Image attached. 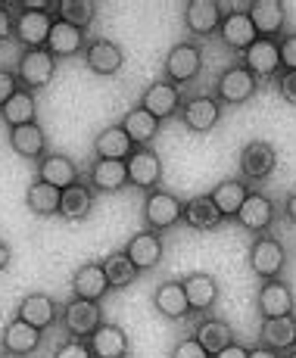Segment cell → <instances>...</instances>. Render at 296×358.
Here are the masks:
<instances>
[{"label": "cell", "instance_id": "obj_1", "mask_svg": "<svg viewBox=\"0 0 296 358\" xmlns=\"http://www.w3.org/2000/svg\"><path fill=\"white\" fill-rule=\"evenodd\" d=\"M199 69H203V47L197 41H178L162 59V81L175 87L190 85V81H197Z\"/></svg>", "mask_w": 296, "mask_h": 358}, {"label": "cell", "instance_id": "obj_2", "mask_svg": "<svg viewBox=\"0 0 296 358\" xmlns=\"http://www.w3.org/2000/svg\"><path fill=\"white\" fill-rule=\"evenodd\" d=\"M237 169H240V181L244 184H262L278 169V150L268 141L244 143V150L237 156Z\"/></svg>", "mask_w": 296, "mask_h": 358}, {"label": "cell", "instance_id": "obj_3", "mask_svg": "<svg viewBox=\"0 0 296 358\" xmlns=\"http://www.w3.org/2000/svg\"><path fill=\"white\" fill-rule=\"evenodd\" d=\"M250 271L256 274L259 280H272V278H281L287 268V250L274 234H259L250 246Z\"/></svg>", "mask_w": 296, "mask_h": 358}, {"label": "cell", "instance_id": "obj_4", "mask_svg": "<svg viewBox=\"0 0 296 358\" xmlns=\"http://www.w3.org/2000/svg\"><path fill=\"white\" fill-rule=\"evenodd\" d=\"M59 324L69 334V340H87L100 324H103V312L100 302H87V299H69L66 306H59Z\"/></svg>", "mask_w": 296, "mask_h": 358}, {"label": "cell", "instance_id": "obj_5", "mask_svg": "<svg viewBox=\"0 0 296 358\" xmlns=\"http://www.w3.org/2000/svg\"><path fill=\"white\" fill-rule=\"evenodd\" d=\"M212 91H216L218 106H240V103H246V100L256 97L259 81L253 78V75L246 72L240 63H234V66H228L216 78V87H212Z\"/></svg>", "mask_w": 296, "mask_h": 358}, {"label": "cell", "instance_id": "obj_6", "mask_svg": "<svg viewBox=\"0 0 296 358\" xmlns=\"http://www.w3.org/2000/svg\"><path fill=\"white\" fill-rule=\"evenodd\" d=\"M53 75H57V59L44 47L41 50H22V57L16 63V81L22 91H41L53 81Z\"/></svg>", "mask_w": 296, "mask_h": 358}, {"label": "cell", "instance_id": "obj_7", "mask_svg": "<svg viewBox=\"0 0 296 358\" xmlns=\"http://www.w3.org/2000/svg\"><path fill=\"white\" fill-rule=\"evenodd\" d=\"M256 312L262 315V321L268 318H287L296 312V296L293 287L284 278H272L262 280L256 290Z\"/></svg>", "mask_w": 296, "mask_h": 358}, {"label": "cell", "instance_id": "obj_8", "mask_svg": "<svg viewBox=\"0 0 296 358\" xmlns=\"http://www.w3.org/2000/svg\"><path fill=\"white\" fill-rule=\"evenodd\" d=\"M181 199L175 194H169V190H150L147 199H143V224H147V231H169L175 228L178 222H181Z\"/></svg>", "mask_w": 296, "mask_h": 358}, {"label": "cell", "instance_id": "obj_9", "mask_svg": "<svg viewBox=\"0 0 296 358\" xmlns=\"http://www.w3.org/2000/svg\"><path fill=\"white\" fill-rule=\"evenodd\" d=\"M240 66L253 75L256 81H274L281 75V57H278V41L256 38L244 53H240Z\"/></svg>", "mask_w": 296, "mask_h": 358}, {"label": "cell", "instance_id": "obj_10", "mask_svg": "<svg viewBox=\"0 0 296 358\" xmlns=\"http://www.w3.org/2000/svg\"><path fill=\"white\" fill-rule=\"evenodd\" d=\"M128 169V184L137 190H160L162 184V159L156 150L150 147H134V153L125 159Z\"/></svg>", "mask_w": 296, "mask_h": 358}, {"label": "cell", "instance_id": "obj_11", "mask_svg": "<svg viewBox=\"0 0 296 358\" xmlns=\"http://www.w3.org/2000/svg\"><path fill=\"white\" fill-rule=\"evenodd\" d=\"M274 215H278V206H274L272 196L259 194V190H250V196L244 199V206L237 209V215H234V222L240 224L244 231L250 234H268V228L274 224Z\"/></svg>", "mask_w": 296, "mask_h": 358}, {"label": "cell", "instance_id": "obj_12", "mask_svg": "<svg viewBox=\"0 0 296 358\" xmlns=\"http://www.w3.org/2000/svg\"><path fill=\"white\" fill-rule=\"evenodd\" d=\"M53 13H38V10H22L13 16V38L25 47V50H41L47 47V34L53 29Z\"/></svg>", "mask_w": 296, "mask_h": 358}, {"label": "cell", "instance_id": "obj_13", "mask_svg": "<svg viewBox=\"0 0 296 358\" xmlns=\"http://www.w3.org/2000/svg\"><path fill=\"white\" fill-rule=\"evenodd\" d=\"M181 122H184V128L194 131V134H209V131L222 122V106H218V100L209 97V94H197V97L181 103Z\"/></svg>", "mask_w": 296, "mask_h": 358}, {"label": "cell", "instance_id": "obj_14", "mask_svg": "<svg viewBox=\"0 0 296 358\" xmlns=\"http://www.w3.org/2000/svg\"><path fill=\"white\" fill-rule=\"evenodd\" d=\"M181 87H175V85H169V81H153V85H147L143 87V94H141V103L137 106L143 109V113H150L156 122H162V119H171V115L181 109Z\"/></svg>", "mask_w": 296, "mask_h": 358}, {"label": "cell", "instance_id": "obj_15", "mask_svg": "<svg viewBox=\"0 0 296 358\" xmlns=\"http://www.w3.org/2000/svg\"><path fill=\"white\" fill-rule=\"evenodd\" d=\"M253 29H256V38H268V41H278L284 34V25H287V6L281 0H253L250 10Z\"/></svg>", "mask_w": 296, "mask_h": 358}, {"label": "cell", "instance_id": "obj_16", "mask_svg": "<svg viewBox=\"0 0 296 358\" xmlns=\"http://www.w3.org/2000/svg\"><path fill=\"white\" fill-rule=\"evenodd\" d=\"M85 66L91 69L94 75L113 78V75H119V69L125 66V50H122L115 41L97 38V41H91V44H85Z\"/></svg>", "mask_w": 296, "mask_h": 358}, {"label": "cell", "instance_id": "obj_17", "mask_svg": "<svg viewBox=\"0 0 296 358\" xmlns=\"http://www.w3.org/2000/svg\"><path fill=\"white\" fill-rule=\"evenodd\" d=\"M16 318L44 334L47 327H53L59 321V306H57V299H53V296H47V293H29V296H22V299H19Z\"/></svg>", "mask_w": 296, "mask_h": 358}, {"label": "cell", "instance_id": "obj_18", "mask_svg": "<svg viewBox=\"0 0 296 358\" xmlns=\"http://www.w3.org/2000/svg\"><path fill=\"white\" fill-rule=\"evenodd\" d=\"M222 25V6L218 0H188L184 3V29L194 38H209Z\"/></svg>", "mask_w": 296, "mask_h": 358}, {"label": "cell", "instance_id": "obj_19", "mask_svg": "<svg viewBox=\"0 0 296 358\" xmlns=\"http://www.w3.org/2000/svg\"><path fill=\"white\" fill-rule=\"evenodd\" d=\"M128 259H132V265L137 268V271H147V268H156L162 262L165 256V243H162V234H156V231H137L132 240H128V246L125 250Z\"/></svg>", "mask_w": 296, "mask_h": 358}, {"label": "cell", "instance_id": "obj_20", "mask_svg": "<svg viewBox=\"0 0 296 358\" xmlns=\"http://www.w3.org/2000/svg\"><path fill=\"white\" fill-rule=\"evenodd\" d=\"M184 284V296H188L190 315H209L218 302V280L206 271H190Z\"/></svg>", "mask_w": 296, "mask_h": 358}, {"label": "cell", "instance_id": "obj_21", "mask_svg": "<svg viewBox=\"0 0 296 358\" xmlns=\"http://www.w3.org/2000/svg\"><path fill=\"white\" fill-rule=\"evenodd\" d=\"M94 209V190L87 181H75L69 184L66 190H59V218H66V222H85L87 215H91Z\"/></svg>", "mask_w": 296, "mask_h": 358}, {"label": "cell", "instance_id": "obj_22", "mask_svg": "<svg viewBox=\"0 0 296 358\" xmlns=\"http://www.w3.org/2000/svg\"><path fill=\"white\" fill-rule=\"evenodd\" d=\"M3 352L6 355H16V358H25V355H34L41 349V343H44V334L41 330H34L31 324H25V321L13 318L10 324L3 327Z\"/></svg>", "mask_w": 296, "mask_h": 358}, {"label": "cell", "instance_id": "obj_23", "mask_svg": "<svg viewBox=\"0 0 296 358\" xmlns=\"http://www.w3.org/2000/svg\"><path fill=\"white\" fill-rule=\"evenodd\" d=\"M153 308L169 321H188L190 306H188V296H184L181 280H162L153 293Z\"/></svg>", "mask_w": 296, "mask_h": 358}, {"label": "cell", "instance_id": "obj_24", "mask_svg": "<svg viewBox=\"0 0 296 358\" xmlns=\"http://www.w3.org/2000/svg\"><path fill=\"white\" fill-rule=\"evenodd\" d=\"M259 346L272 349V352H278V355L296 349V315L262 321V327H259Z\"/></svg>", "mask_w": 296, "mask_h": 358}, {"label": "cell", "instance_id": "obj_25", "mask_svg": "<svg viewBox=\"0 0 296 358\" xmlns=\"http://www.w3.org/2000/svg\"><path fill=\"white\" fill-rule=\"evenodd\" d=\"M38 181L50 184L57 190H66L69 184L78 181V165L69 159L66 153H44L38 159Z\"/></svg>", "mask_w": 296, "mask_h": 358}, {"label": "cell", "instance_id": "obj_26", "mask_svg": "<svg viewBox=\"0 0 296 358\" xmlns=\"http://www.w3.org/2000/svg\"><path fill=\"white\" fill-rule=\"evenodd\" d=\"M87 349L94 358H128V336L119 324H103L87 336Z\"/></svg>", "mask_w": 296, "mask_h": 358}, {"label": "cell", "instance_id": "obj_27", "mask_svg": "<svg viewBox=\"0 0 296 358\" xmlns=\"http://www.w3.org/2000/svg\"><path fill=\"white\" fill-rule=\"evenodd\" d=\"M72 293H75V299H87V302H100L109 293L106 274H103L100 262L78 265V271L72 274Z\"/></svg>", "mask_w": 296, "mask_h": 358}, {"label": "cell", "instance_id": "obj_28", "mask_svg": "<svg viewBox=\"0 0 296 358\" xmlns=\"http://www.w3.org/2000/svg\"><path fill=\"white\" fill-rule=\"evenodd\" d=\"M246 196H250V184H244L240 178H222V181L209 190L212 206L218 209V215H222L225 222L237 215V209L244 206Z\"/></svg>", "mask_w": 296, "mask_h": 358}, {"label": "cell", "instance_id": "obj_29", "mask_svg": "<svg viewBox=\"0 0 296 358\" xmlns=\"http://www.w3.org/2000/svg\"><path fill=\"white\" fill-rule=\"evenodd\" d=\"M216 34L234 53H244L246 47L256 41V29H253V22H250L246 13H228V16H222V25H218Z\"/></svg>", "mask_w": 296, "mask_h": 358}, {"label": "cell", "instance_id": "obj_30", "mask_svg": "<svg viewBox=\"0 0 296 358\" xmlns=\"http://www.w3.org/2000/svg\"><path fill=\"white\" fill-rule=\"evenodd\" d=\"M85 31L81 29H72V25L59 22L53 19V29L47 34V47L44 50L50 53L53 59H66V57H75V53H85Z\"/></svg>", "mask_w": 296, "mask_h": 358}, {"label": "cell", "instance_id": "obj_31", "mask_svg": "<svg viewBox=\"0 0 296 358\" xmlns=\"http://www.w3.org/2000/svg\"><path fill=\"white\" fill-rule=\"evenodd\" d=\"M181 222L188 224V228H194V231H216V228H222V222L225 218L218 215V209L212 206V199L209 194H199V196H190L188 203L181 206Z\"/></svg>", "mask_w": 296, "mask_h": 358}, {"label": "cell", "instance_id": "obj_32", "mask_svg": "<svg viewBox=\"0 0 296 358\" xmlns=\"http://www.w3.org/2000/svg\"><path fill=\"white\" fill-rule=\"evenodd\" d=\"M87 184H91V190H100V194H119L122 187H128V169H125V162L94 159L91 175H87Z\"/></svg>", "mask_w": 296, "mask_h": 358}, {"label": "cell", "instance_id": "obj_33", "mask_svg": "<svg viewBox=\"0 0 296 358\" xmlns=\"http://www.w3.org/2000/svg\"><path fill=\"white\" fill-rule=\"evenodd\" d=\"M194 340L199 343V346L209 352V358L216 352H222L225 346H231L234 343V327L228 324V321L222 318H212V315H206V318L197 321L194 327Z\"/></svg>", "mask_w": 296, "mask_h": 358}, {"label": "cell", "instance_id": "obj_34", "mask_svg": "<svg viewBox=\"0 0 296 358\" xmlns=\"http://www.w3.org/2000/svg\"><path fill=\"white\" fill-rule=\"evenodd\" d=\"M10 147H13V153L22 156V159H41V156L47 153V134L38 122L10 128Z\"/></svg>", "mask_w": 296, "mask_h": 358}, {"label": "cell", "instance_id": "obj_35", "mask_svg": "<svg viewBox=\"0 0 296 358\" xmlns=\"http://www.w3.org/2000/svg\"><path fill=\"white\" fill-rule=\"evenodd\" d=\"M119 128L128 134V141L134 143V147H150L153 143V137L160 134V122L153 119L150 113H143L141 106H132L125 115H122Z\"/></svg>", "mask_w": 296, "mask_h": 358}, {"label": "cell", "instance_id": "obj_36", "mask_svg": "<svg viewBox=\"0 0 296 358\" xmlns=\"http://www.w3.org/2000/svg\"><path fill=\"white\" fill-rule=\"evenodd\" d=\"M94 153H97V159L125 162L128 156L134 153V143L128 141V134L119 125H109V128H103L97 134V141H94Z\"/></svg>", "mask_w": 296, "mask_h": 358}, {"label": "cell", "instance_id": "obj_37", "mask_svg": "<svg viewBox=\"0 0 296 358\" xmlns=\"http://www.w3.org/2000/svg\"><path fill=\"white\" fill-rule=\"evenodd\" d=\"M0 115H3V122L10 128L31 125V122H38V100H34L31 91H22V87H19V91L0 106Z\"/></svg>", "mask_w": 296, "mask_h": 358}, {"label": "cell", "instance_id": "obj_38", "mask_svg": "<svg viewBox=\"0 0 296 358\" xmlns=\"http://www.w3.org/2000/svg\"><path fill=\"white\" fill-rule=\"evenodd\" d=\"M25 206H29L31 215H38V218H53V215L59 212V190L34 178V181L29 184V190H25Z\"/></svg>", "mask_w": 296, "mask_h": 358}, {"label": "cell", "instance_id": "obj_39", "mask_svg": "<svg viewBox=\"0 0 296 358\" xmlns=\"http://www.w3.org/2000/svg\"><path fill=\"white\" fill-rule=\"evenodd\" d=\"M100 268H103V274H106V284H109V290H125V287H132L134 280H137V268L132 265V259L125 256V252H109L106 259L100 262Z\"/></svg>", "mask_w": 296, "mask_h": 358}, {"label": "cell", "instance_id": "obj_40", "mask_svg": "<svg viewBox=\"0 0 296 358\" xmlns=\"http://www.w3.org/2000/svg\"><path fill=\"white\" fill-rule=\"evenodd\" d=\"M53 13H57L59 22L87 31L91 29V22H94V16H97V6H94L91 0H59Z\"/></svg>", "mask_w": 296, "mask_h": 358}, {"label": "cell", "instance_id": "obj_41", "mask_svg": "<svg viewBox=\"0 0 296 358\" xmlns=\"http://www.w3.org/2000/svg\"><path fill=\"white\" fill-rule=\"evenodd\" d=\"M278 57L281 72H296V31H287L278 38Z\"/></svg>", "mask_w": 296, "mask_h": 358}, {"label": "cell", "instance_id": "obj_42", "mask_svg": "<svg viewBox=\"0 0 296 358\" xmlns=\"http://www.w3.org/2000/svg\"><path fill=\"white\" fill-rule=\"evenodd\" d=\"M171 358H209V352L199 346L194 336H184V340L175 343V349H171Z\"/></svg>", "mask_w": 296, "mask_h": 358}, {"label": "cell", "instance_id": "obj_43", "mask_svg": "<svg viewBox=\"0 0 296 358\" xmlns=\"http://www.w3.org/2000/svg\"><path fill=\"white\" fill-rule=\"evenodd\" d=\"M53 358H94V355H91V349H87L85 340H66L57 346Z\"/></svg>", "mask_w": 296, "mask_h": 358}, {"label": "cell", "instance_id": "obj_44", "mask_svg": "<svg viewBox=\"0 0 296 358\" xmlns=\"http://www.w3.org/2000/svg\"><path fill=\"white\" fill-rule=\"evenodd\" d=\"M274 85H278L281 100L290 103V106H296V72H281L278 78H274Z\"/></svg>", "mask_w": 296, "mask_h": 358}, {"label": "cell", "instance_id": "obj_45", "mask_svg": "<svg viewBox=\"0 0 296 358\" xmlns=\"http://www.w3.org/2000/svg\"><path fill=\"white\" fill-rule=\"evenodd\" d=\"M16 91H19L16 72H6V69H0V106H3V103L10 100Z\"/></svg>", "mask_w": 296, "mask_h": 358}, {"label": "cell", "instance_id": "obj_46", "mask_svg": "<svg viewBox=\"0 0 296 358\" xmlns=\"http://www.w3.org/2000/svg\"><path fill=\"white\" fill-rule=\"evenodd\" d=\"M10 38H13V13L0 3V44H3V41H10Z\"/></svg>", "mask_w": 296, "mask_h": 358}, {"label": "cell", "instance_id": "obj_47", "mask_svg": "<svg viewBox=\"0 0 296 358\" xmlns=\"http://www.w3.org/2000/svg\"><path fill=\"white\" fill-rule=\"evenodd\" d=\"M246 355H250V349H246L244 343H237V340H234L231 346H225L222 352H216L212 358H246Z\"/></svg>", "mask_w": 296, "mask_h": 358}, {"label": "cell", "instance_id": "obj_48", "mask_svg": "<svg viewBox=\"0 0 296 358\" xmlns=\"http://www.w3.org/2000/svg\"><path fill=\"white\" fill-rule=\"evenodd\" d=\"M284 218H287L290 224H296V190L284 199Z\"/></svg>", "mask_w": 296, "mask_h": 358}, {"label": "cell", "instance_id": "obj_49", "mask_svg": "<svg viewBox=\"0 0 296 358\" xmlns=\"http://www.w3.org/2000/svg\"><path fill=\"white\" fill-rule=\"evenodd\" d=\"M10 259H13V250L6 240H0V271H6L10 268Z\"/></svg>", "mask_w": 296, "mask_h": 358}, {"label": "cell", "instance_id": "obj_50", "mask_svg": "<svg viewBox=\"0 0 296 358\" xmlns=\"http://www.w3.org/2000/svg\"><path fill=\"white\" fill-rule=\"evenodd\" d=\"M246 358H281V355H278V352H272V349H265V346H253Z\"/></svg>", "mask_w": 296, "mask_h": 358}, {"label": "cell", "instance_id": "obj_51", "mask_svg": "<svg viewBox=\"0 0 296 358\" xmlns=\"http://www.w3.org/2000/svg\"><path fill=\"white\" fill-rule=\"evenodd\" d=\"M281 358H296V349H290V352H284Z\"/></svg>", "mask_w": 296, "mask_h": 358}]
</instances>
